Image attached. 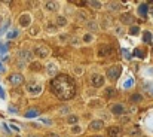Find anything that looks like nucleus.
<instances>
[{
    "mask_svg": "<svg viewBox=\"0 0 153 137\" xmlns=\"http://www.w3.org/2000/svg\"><path fill=\"white\" fill-rule=\"evenodd\" d=\"M49 85L51 91L62 101H69L76 96V83L69 75H57Z\"/></svg>",
    "mask_w": 153,
    "mask_h": 137,
    "instance_id": "1",
    "label": "nucleus"
},
{
    "mask_svg": "<svg viewBox=\"0 0 153 137\" xmlns=\"http://www.w3.org/2000/svg\"><path fill=\"white\" fill-rule=\"evenodd\" d=\"M120 73H122V66H119V64H113V66H110V67L107 68L106 76L110 79V81H116V79L120 76Z\"/></svg>",
    "mask_w": 153,
    "mask_h": 137,
    "instance_id": "2",
    "label": "nucleus"
},
{
    "mask_svg": "<svg viewBox=\"0 0 153 137\" xmlns=\"http://www.w3.org/2000/svg\"><path fill=\"white\" fill-rule=\"evenodd\" d=\"M27 93H28L31 97L39 96V94L42 93V85H40V83H37L36 81L28 82V83H27Z\"/></svg>",
    "mask_w": 153,
    "mask_h": 137,
    "instance_id": "3",
    "label": "nucleus"
},
{
    "mask_svg": "<svg viewBox=\"0 0 153 137\" xmlns=\"http://www.w3.org/2000/svg\"><path fill=\"white\" fill-rule=\"evenodd\" d=\"M34 55L37 58H48L51 55V49L48 46H45V45H37L34 48Z\"/></svg>",
    "mask_w": 153,
    "mask_h": 137,
    "instance_id": "4",
    "label": "nucleus"
},
{
    "mask_svg": "<svg viewBox=\"0 0 153 137\" xmlns=\"http://www.w3.org/2000/svg\"><path fill=\"white\" fill-rule=\"evenodd\" d=\"M19 64L21 66H24L25 63H31V60H33V54H31V51H28V49H23L19 52Z\"/></svg>",
    "mask_w": 153,
    "mask_h": 137,
    "instance_id": "5",
    "label": "nucleus"
},
{
    "mask_svg": "<svg viewBox=\"0 0 153 137\" xmlns=\"http://www.w3.org/2000/svg\"><path fill=\"white\" fill-rule=\"evenodd\" d=\"M18 22H19V26L23 29H30L31 27V15L30 14H23L19 16Z\"/></svg>",
    "mask_w": 153,
    "mask_h": 137,
    "instance_id": "6",
    "label": "nucleus"
},
{
    "mask_svg": "<svg viewBox=\"0 0 153 137\" xmlns=\"http://www.w3.org/2000/svg\"><path fill=\"white\" fill-rule=\"evenodd\" d=\"M9 82H11L13 86H19V85L24 83V76L21 75V73H12V75L9 76Z\"/></svg>",
    "mask_w": 153,
    "mask_h": 137,
    "instance_id": "7",
    "label": "nucleus"
},
{
    "mask_svg": "<svg viewBox=\"0 0 153 137\" xmlns=\"http://www.w3.org/2000/svg\"><path fill=\"white\" fill-rule=\"evenodd\" d=\"M104 76L103 75H92L91 76V83H92V86H95V88H100V86H103L104 85Z\"/></svg>",
    "mask_w": 153,
    "mask_h": 137,
    "instance_id": "8",
    "label": "nucleus"
},
{
    "mask_svg": "<svg viewBox=\"0 0 153 137\" xmlns=\"http://www.w3.org/2000/svg\"><path fill=\"white\" fill-rule=\"evenodd\" d=\"M112 46H110V45H101V46L98 48V57H108V55H110L112 54Z\"/></svg>",
    "mask_w": 153,
    "mask_h": 137,
    "instance_id": "9",
    "label": "nucleus"
},
{
    "mask_svg": "<svg viewBox=\"0 0 153 137\" xmlns=\"http://www.w3.org/2000/svg\"><path fill=\"white\" fill-rule=\"evenodd\" d=\"M112 113L113 115H118V116H122L123 113H125V106L118 103V104H113L112 106Z\"/></svg>",
    "mask_w": 153,
    "mask_h": 137,
    "instance_id": "10",
    "label": "nucleus"
},
{
    "mask_svg": "<svg viewBox=\"0 0 153 137\" xmlns=\"http://www.w3.org/2000/svg\"><path fill=\"white\" fill-rule=\"evenodd\" d=\"M103 127H104V122L101 119H94L89 124V130H92V131H100V130H103Z\"/></svg>",
    "mask_w": 153,
    "mask_h": 137,
    "instance_id": "11",
    "label": "nucleus"
},
{
    "mask_svg": "<svg viewBox=\"0 0 153 137\" xmlns=\"http://www.w3.org/2000/svg\"><path fill=\"white\" fill-rule=\"evenodd\" d=\"M120 22H122V24H131V26H132V22H134V16L131 15L129 12H125V14H122V15H120Z\"/></svg>",
    "mask_w": 153,
    "mask_h": 137,
    "instance_id": "12",
    "label": "nucleus"
},
{
    "mask_svg": "<svg viewBox=\"0 0 153 137\" xmlns=\"http://www.w3.org/2000/svg\"><path fill=\"white\" fill-rule=\"evenodd\" d=\"M45 9L48 11V12H55V11H58V8H59V3L58 2H45Z\"/></svg>",
    "mask_w": 153,
    "mask_h": 137,
    "instance_id": "13",
    "label": "nucleus"
},
{
    "mask_svg": "<svg viewBox=\"0 0 153 137\" xmlns=\"http://www.w3.org/2000/svg\"><path fill=\"white\" fill-rule=\"evenodd\" d=\"M107 134H108V137H119V136H120V127H118V125L108 127Z\"/></svg>",
    "mask_w": 153,
    "mask_h": 137,
    "instance_id": "14",
    "label": "nucleus"
},
{
    "mask_svg": "<svg viewBox=\"0 0 153 137\" xmlns=\"http://www.w3.org/2000/svg\"><path fill=\"white\" fill-rule=\"evenodd\" d=\"M57 72H58V67H57V64L51 63V64H48V66H46V73H48L49 76L55 78V76H57Z\"/></svg>",
    "mask_w": 153,
    "mask_h": 137,
    "instance_id": "15",
    "label": "nucleus"
},
{
    "mask_svg": "<svg viewBox=\"0 0 153 137\" xmlns=\"http://www.w3.org/2000/svg\"><path fill=\"white\" fill-rule=\"evenodd\" d=\"M55 26L57 27H65L67 26V19H65V16H57L55 18Z\"/></svg>",
    "mask_w": 153,
    "mask_h": 137,
    "instance_id": "16",
    "label": "nucleus"
},
{
    "mask_svg": "<svg viewBox=\"0 0 153 137\" xmlns=\"http://www.w3.org/2000/svg\"><path fill=\"white\" fill-rule=\"evenodd\" d=\"M86 29H88L89 31H98V24L97 21H86Z\"/></svg>",
    "mask_w": 153,
    "mask_h": 137,
    "instance_id": "17",
    "label": "nucleus"
},
{
    "mask_svg": "<svg viewBox=\"0 0 153 137\" xmlns=\"http://www.w3.org/2000/svg\"><path fill=\"white\" fill-rule=\"evenodd\" d=\"M39 33H40V26H37V24H36V26H31V27L28 29V34L33 36V37L37 36Z\"/></svg>",
    "mask_w": 153,
    "mask_h": 137,
    "instance_id": "18",
    "label": "nucleus"
},
{
    "mask_svg": "<svg viewBox=\"0 0 153 137\" xmlns=\"http://www.w3.org/2000/svg\"><path fill=\"white\" fill-rule=\"evenodd\" d=\"M40 115V112L37 109H30L25 112V118H34V116H39Z\"/></svg>",
    "mask_w": 153,
    "mask_h": 137,
    "instance_id": "19",
    "label": "nucleus"
},
{
    "mask_svg": "<svg viewBox=\"0 0 153 137\" xmlns=\"http://www.w3.org/2000/svg\"><path fill=\"white\" fill-rule=\"evenodd\" d=\"M147 11H149V6H147L146 3H143V5L138 6V14H140L141 16H146V15H147Z\"/></svg>",
    "mask_w": 153,
    "mask_h": 137,
    "instance_id": "20",
    "label": "nucleus"
},
{
    "mask_svg": "<svg viewBox=\"0 0 153 137\" xmlns=\"http://www.w3.org/2000/svg\"><path fill=\"white\" fill-rule=\"evenodd\" d=\"M86 5L92 6L94 9H101V6H103V3H101V2H95V0H89V2H86Z\"/></svg>",
    "mask_w": 153,
    "mask_h": 137,
    "instance_id": "21",
    "label": "nucleus"
},
{
    "mask_svg": "<svg viewBox=\"0 0 153 137\" xmlns=\"http://www.w3.org/2000/svg\"><path fill=\"white\" fill-rule=\"evenodd\" d=\"M134 55H135L137 58H144V57H146V51H143L141 48H137V49L134 51Z\"/></svg>",
    "mask_w": 153,
    "mask_h": 137,
    "instance_id": "22",
    "label": "nucleus"
},
{
    "mask_svg": "<svg viewBox=\"0 0 153 137\" xmlns=\"http://www.w3.org/2000/svg\"><path fill=\"white\" fill-rule=\"evenodd\" d=\"M143 42H144V43H150V42H152V34H150V31H144V34H143Z\"/></svg>",
    "mask_w": 153,
    "mask_h": 137,
    "instance_id": "23",
    "label": "nucleus"
},
{
    "mask_svg": "<svg viewBox=\"0 0 153 137\" xmlns=\"http://www.w3.org/2000/svg\"><path fill=\"white\" fill-rule=\"evenodd\" d=\"M138 33H140V29L137 26H131V29H129V34L131 36H137Z\"/></svg>",
    "mask_w": 153,
    "mask_h": 137,
    "instance_id": "24",
    "label": "nucleus"
},
{
    "mask_svg": "<svg viewBox=\"0 0 153 137\" xmlns=\"http://www.w3.org/2000/svg\"><path fill=\"white\" fill-rule=\"evenodd\" d=\"M131 103H138V101H141L143 100V97L140 96V94H134V96H131Z\"/></svg>",
    "mask_w": 153,
    "mask_h": 137,
    "instance_id": "25",
    "label": "nucleus"
},
{
    "mask_svg": "<svg viewBox=\"0 0 153 137\" xmlns=\"http://www.w3.org/2000/svg\"><path fill=\"white\" fill-rule=\"evenodd\" d=\"M40 63H36V61H31L30 63V68H31V70H40Z\"/></svg>",
    "mask_w": 153,
    "mask_h": 137,
    "instance_id": "26",
    "label": "nucleus"
},
{
    "mask_svg": "<svg viewBox=\"0 0 153 137\" xmlns=\"http://www.w3.org/2000/svg\"><path fill=\"white\" fill-rule=\"evenodd\" d=\"M119 8H120L119 3H115V2H110V3H108V9H110V11H118Z\"/></svg>",
    "mask_w": 153,
    "mask_h": 137,
    "instance_id": "27",
    "label": "nucleus"
},
{
    "mask_svg": "<svg viewBox=\"0 0 153 137\" xmlns=\"http://www.w3.org/2000/svg\"><path fill=\"white\" fill-rule=\"evenodd\" d=\"M92 40H94V36L89 34V33L83 36V42H85V43H89V42H92Z\"/></svg>",
    "mask_w": 153,
    "mask_h": 137,
    "instance_id": "28",
    "label": "nucleus"
},
{
    "mask_svg": "<svg viewBox=\"0 0 153 137\" xmlns=\"http://www.w3.org/2000/svg\"><path fill=\"white\" fill-rule=\"evenodd\" d=\"M67 122H69V124H74V125H76V122H77V116H76V115H70V116L67 118Z\"/></svg>",
    "mask_w": 153,
    "mask_h": 137,
    "instance_id": "29",
    "label": "nucleus"
},
{
    "mask_svg": "<svg viewBox=\"0 0 153 137\" xmlns=\"http://www.w3.org/2000/svg\"><path fill=\"white\" fill-rule=\"evenodd\" d=\"M70 131H72V133H73V134H80V133H82V128H80V127H79V125H73V127H72V130H70Z\"/></svg>",
    "mask_w": 153,
    "mask_h": 137,
    "instance_id": "30",
    "label": "nucleus"
},
{
    "mask_svg": "<svg viewBox=\"0 0 153 137\" xmlns=\"http://www.w3.org/2000/svg\"><path fill=\"white\" fill-rule=\"evenodd\" d=\"M86 18H88V15H86L85 12H79V14H77V19H79V21H85Z\"/></svg>",
    "mask_w": 153,
    "mask_h": 137,
    "instance_id": "31",
    "label": "nucleus"
},
{
    "mask_svg": "<svg viewBox=\"0 0 153 137\" xmlns=\"http://www.w3.org/2000/svg\"><path fill=\"white\" fill-rule=\"evenodd\" d=\"M55 31H57V26L48 24V33H55Z\"/></svg>",
    "mask_w": 153,
    "mask_h": 137,
    "instance_id": "32",
    "label": "nucleus"
},
{
    "mask_svg": "<svg viewBox=\"0 0 153 137\" xmlns=\"http://www.w3.org/2000/svg\"><path fill=\"white\" fill-rule=\"evenodd\" d=\"M113 91H115L113 88H108V89H106V96H107V97H112V96L115 94Z\"/></svg>",
    "mask_w": 153,
    "mask_h": 137,
    "instance_id": "33",
    "label": "nucleus"
},
{
    "mask_svg": "<svg viewBox=\"0 0 153 137\" xmlns=\"http://www.w3.org/2000/svg\"><path fill=\"white\" fill-rule=\"evenodd\" d=\"M16 36H18V30H12V31L8 34V37H9V39H12V37H16Z\"/></svg>",
    "mask_w": 153,
    "mask_h": 137,
    "instance_id": "34",
    "label": "nucleus"
},
{
    "mask_svg": "<svg viewBox=\"0 0 153 137\" xmlns=\"http://www.w3.org/2000/svg\"><path fill=\"white\" fill-rule=\"evenodd\" d=\"M128 133H129V134H138V133H140V130L134 127V128H129V130H128Z\"/></svg>",
    "mask_w": 153,
    "mask_h": 137,
    "instance_id": "35",
    "label": "nucleus"
},
{
    "mask_svg": "<svg viewBox=\"0 0 153 137\" xmlns=\"http://www.w3.org/2000/svg\"><path fill=\"white\" fill-rule=\"evenodd\" d=\"M131 85H134V79H129V81H126L123 86H125V88H129Z\"/></svg>",
    "mask_w": 153,
    "mask_h": 137,
    "instance_id": "36",
    "label": "nucleus"
},
{
    "mask_svg": "<svg viewBox=\"0 0 153 137\" xmlns=\"http://www.w3.org/2000/svg\"><path fill=\"white\" fill-rule=\"evenodd\" d=\"M95 104L97 106H101V100H92L91 101V106H95Z\"/></svg>",
    "mask_w": 153,
    "mask_h": 137,
    "instance_id": "37",
    "label": "nucleus"
},
{
    "mask_svg": "<svg viewBox=\"0 0 153 137\" xmlns=\"http://www.w3.org/2000/svg\"><path fill=\"white\" fill-rule=\"evenodd\" d=\"M122 52H123V55H125V58H126V60H129V58H131V54H129L128 51H125V49H123Z\"/></svg>",
    "mask_w": 153,
    "mask_h": 137,
    "instance_id": "38",
    "label": "nucleus"
},
{
    "mask_svg": "<svg viewBox=\"0 0 153 137\" xmlns=\"http://www.w3.org/2000/svg\"><path fill=\"white\" fill-rule=\"evenodd\" d=\"M48 137H59V134H57V133H49Z\"/></svg>",
    "mask_w": 153,
    "mask_h": 137,
    "instance_id": "39",
    "label": "nucleus"
},
{
    "mask_svg": "<svg viewBox=\"0 0 153 137\" xmlns=\"http://www.w3.org/2000/svg\"><path fill=\"white\" fill-rule=\"evenodd\" d=\"M67 39H69V36H59V40H61V42H65Z\"/></svg>",
    "mask_w": 153,
    "mask_h": 137,
    "instance_id": "40",
    "label": "nucleus"
},
{
    "mask_svg": "<svg viewBox=\"0 0 153 137\" xmlns=\"http://www.w3.org/2000/svg\"><path fill=\"white\" fill-rule=\"evenodd\" d=\"M0 97L5 98V93H3V88H0Z\"/></svg>",
    "mask_w": 153,
    "mask_h": 137,
    "instance_id": "41",
    "label": "nucleus"
},
{
    "mask_svg": "<svg viewBox=\"0 0 153 137\" xmlns=\"http://www.w3.org/2000/svg\"><path fill=\"white\" fill-rule=\"evenodd\" d=\"M74 5H77V6H83L85 2H74Z\"/></svg>",
    "mask_w": 153,
    "mask_h": 137,
    "instance_id": "42",
    "label": "nucleus"
},
{
    "mask_svg": "<svg viewBox=\"0 0 153 137\" xmlns=\"http://www.w3.org/2000/svg\"><path fill=\"white\" fill-rule=\"evenodd\" d=\"M72 43H73V45H79V43H77V39H76V37H73V39H72Z\"/></svg>",
    "mask_w": 153,
    "mask_h": 137,
    "instance_id": "43",
    "label": "nucleus"
},
{
    "mask_svg": "<svg viewBox=\"0 0 153 137\" xmlns=\"http://www.w3.org/2000/svg\"><path fill=\"white\" fill-rule=\"evenodd\" d=\"M65 112H69V109H67V107H64V109H61V110H59V113H65Z\"/></svg>",
    "mask_w": 153,
    "mask_h": 137,
    "instance_id": "44",
    "label": "nucleus"
},
{
    "mask_svg": "<svg viewBox=\"0 0 153 137\" xmlns=\"http://www.w3.org/2000/svg\"><path fill=\"white\" fill-rule=\"evenodd\" d=\"M116 33L118 34H122V29H116Z\"/></svg>",
    "mask_w": 153,
    "mask_h": 137,
    "instance_id": "45",
    "label": "nucleus"
},
{
    "mask_svg": "<svg viewBox=\"0 0 153 137\" xmlns=\"http://www.w3.org/2000/svg\"><path fill=\"white\" fill-rule=\"evenodd\" d=\"M150 93H152V96H153V86L150 88Z\"/></svg>",
    "mask_w": 153,
    "mask_h": 137,
    "instance_id": "46",
    "label": "nucleus"
},
{
    "mask_svg": "<svg viewBox=\"0 0 153 137\" xmlns=\"http://www.w3.org/2000/svg\"><path fill=\"white\" fill-rule=\"evenodd\" d=\"M30 137H37V136H30Z\"/></svg>",
    "mask_w": 153,
    "mask_h": 137,
    "instance_id": "47",
    "label": "nucleus"
},
{
    "mask_svg": "<svg viewBox=\"0 0 153 137\" xmlns=\"http://www.w3.org/2000/svg\"><path fill=\"white\" fill-rule=\"evenodd\" d=\"M95 137H101V136H95Z\"/></svg>",
    "mask_w": 153,
    "mask_h": 137,
    "instance_id": "48",
    "label": "nucleus"
},
{
    "mask_svg": "<svg viewBox=\"0 0 153 137\" xmlns=\"http://www.w3.org/2000/svg\"><path fill=\"white\" fill-rule=\"evenodd\" d=\"M16 137H19V136H16Z\"/></svg>",
    "mask_w": 153,
    "mask_h": 137,
    "instance_id": "49",
    "label": "nucleus"
}]
</instances>
